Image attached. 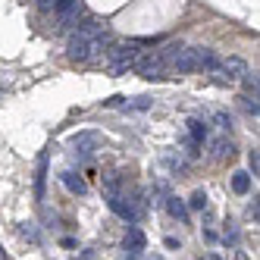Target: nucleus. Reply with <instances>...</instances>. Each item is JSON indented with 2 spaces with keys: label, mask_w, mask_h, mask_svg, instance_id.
<instances>
[{
  "label": "nucleus",
  "mask_w": 260,
  "mask_h": 260,
  "mask_svg": "<svg viewBox=\"0 0 260 260\" xmlns=\"http://www.w3.org/2000/svg\"><path fill=\"white\" fill-rule=\"evenodd\" d=\"M110 44V35H88L82 28H76L69 35V44H66V57L72 63H88L91 57H98V53Z\"/></svg>",
  "instance_id": "obj_1"
},
{
  "label": "nucleus",
  "mask_w": 260,
  "mask_h": 260,
  "mask_svg": "<svg viewBox=\"0 0 260 260\" xmlns=\"http://www.w3.org/2000/svg\"><path fill=\"white\" fill-rule=\"evenodd\" d=\"M141 57L138 53V41H125V44H113L107 50V60H110V76H122V72L132 69V63Z\"/></svg>",
  "instance_id": "obj_2"
},
{
  "label": "nucleus",
  "mask_w": 260,
  "mask_h": 260,
  "mask_svg": "<svg viewBox=\"0 0 260 260\" xmlns=\"http://www.w3.org/2000/svg\"><path fill=\"white\" fill-rule=\"evenodd\" d=\"M79 16H82V0H60V4L53 7V22H57V28L79 25Z\"/></svg>",
  "instance_id": "obj_3"
},
{
  "label": "nucleus",
  "mask_w": 260,
  "mask_h": 260,
  "mask_svg": "<svg viewBox=\"0 0 260 260\" xmlns=\"http://www.w3.org/2000/svg\"><path fill=\"white\" fill-rule=\"evenodd\" d=\"M132 69L138 72L141 79H160L163 76V69H166V60L160 57V53H144V57H138L135 63H132Z\"/></svg>",
  "instance_id": "obj_4"
},
{
  "label": "nucleus",
  "mask_w": 260,
  "mask_h": 260,
  "mask_svg": "<svg viewBox=\"0 0 260 260\" xmlns=\"http://www.w3.org/2000/svg\"><path fill=\"white\" fill-rule=\"evenodd\" d=\"M173 69H179V72H198V47H182L173 57Z\"/></svg>",
  "instance_id": "obj_5"
},
{
  "label": "nucleus",
  "mask_w": 260,
  "mask_h": 260,
  "mask_svg": "<svg viewBox=\"0 0 260 260\" xmlns=\"http://www.w3.org/2000/svg\"><path fill=\"white\" fill-rule=\"evenodd\" d=\"M122 248L128 251V260H135L141 251H144V232L138 229V226H132L125 232V241H122Z\"/></svg>",
  "instance_id": "obj_6"
},
{
  "label": "nucleus",
  "mask_w": 260,
  "mask_h": 260,
  "mask_svg": "<svg viewBox=\"0 0 260 260\" xmlns=\"http://www.w3.org/2000/svg\"><path fill=\"white\" fill-rule=\"evenodd\" d=\"M47 160H50V154H47V151H41V157H38V176H35V194H38V198H44V182H47Z\"/></svg>",
  "instance_id": "obj_7"
},
{
  "label": "nucleus",
  "mask_w": 260,
  "mask_h": 260,
  "mask_svg": "<svg viewBox=\"0 0 260 260\" xmlns=\"http://www.w3.org/2000/svg\"><path fill=\"white\" fill-rule=\"evenodd\" d=\"M219 66H222V72L229 76V82H238V79H241V76L248 72V69H245V63H241L238 57H229V60H222Z\"/></svg>",
  "instance_id": "obj_8"
},
{
  "label": "nucleus",
  "mask_w": 260,
  "mask_h": 260,
  "mask_svg": "<svg viewBox=\"0 0 260 260\" xmlns=\"http://www.w3.org/2000/svg\"><path fill=\"white\" fill-rule=\"evenodd\" d=\"M94 144H98V135H91V132H85V135H76V138H72V147H76V154H79V157H88Z\"/></svg>",
  "instance_id": "obj_9"
},
{
  "label": "nucleus",
  "mask_w": 260,
  "mask_h": 260,
  "mask_svg": "<svg viewBox=\"0 0 260 260\" xmlns=\"http://www.w3.org/2000/svg\"><path fill=\"white\" fill-rule=\"evenodd\" d=\"M60 179H63V185H66V188H69L72 194H85V191H88V185H85V179H82L79 173H72V170H69V173H63Z\"/></svg>",
  "instance_id": "obj_10"
},
{
  "label": "nucleus",
  "mask_w": 260,
  "mask_h": 260,
  "mask_svg": "<svg viewBox=\"0 0 260 260\" xmlns=\"http://www.w3.org/2000/svg\"><path fill=\"white\" fill-rule=\"evenodd\" d=\"M210 147H213V157H216V160H226V157H232V154H235V147H232V141H229V138H213V141H210Z\"/></svg>",
  "instance_id": "obj_11"
},
{
  "label": "nucleus",
  "mask_w": 260,
  "mask_h": 260,
  "mask_svg": "<svg viewBox=\"0 0 260 260\" xmlns=\"http://www.w3.org/2000/svg\"><path fill=\"white\" fill-rule=\"evenodd\" d=\"M163 204H166V210H170L179 222H188V207H185V204H182L179 198H166Z\"/></svg>",
  "instance_id": "obj_12"
},
{
  "label": "nucleus",
  "mask_w": 260,
  "mask_h": 260,
  "mask_svg": "<svg viewBox=\"0 0 260 260\" xmlns=\"http://www.w3.org/2000/svg\"><path fill=\"white\" fill-rule=\"evenodd\" d=\"M188 132H191V144H201L204 138H207V125L198 122V119H191L188 122Z\"/></svg>",
  "instance_id": "obj_13"
},
{
  "label": "nucleus",
  "mask_w": 260,
  "mask_h": 260,
  "mask_svg": "<svg viewBox=\"0 0 260 260\" xmlns=\"http://www.w3.org/2000/svg\"><path fill=\"white\" fill-rule=\"evenodd\" d=\"M232 188H235L238 194H248V188H251V176H248V173H235V176H232Z\"/></svg>",
  "instance_id": "obj_14"
},
{
  "label": "nucleus",
  "mask_w": 260,
  "mask_h": 260,
  "mask_svg": "<svg viewBox=\"0 0 260 260\" xmlns=\"http://www.w3.org/2000/svg\"><path fill=\"white\" fill-rule=\"evenodd\" d=\"M188 204H191V207H194V210H204V207H207V194H204V191H194Z\"/></svg>",
  "instance_id": "obj_15"
},
{
  "label": "nucleus",
  "mask_w": 260,
  "mask_h": 260,
  "mask_svg": "<svg viewBox=\"0 0 260 260\" xmlns=\"http://www.w3.org/2000/svg\"><path fill=\"white\" fill-rule=\"evenodd\" d=\"M241 79H245V88H248V91H254V94H257V72H245V76H241Z\"/></svg>",
  "instance_id": "obj_16"
},
{
  "label": "nucleus",
  "mask_w": 260,
  "mask_h": 260,
  "mask_svg": "<svg viewBox=\"0 0 260 260\" xmlns=\"http://www.w3.org/2000/svg\"><path fill=\"white\" fill-rule=\"evenodd\" d=\"M248 166H251V173H254V176L260 173V154H257V151H251V154H248Z\"/></svg>",
  "instance_id": "obj_17"
},
{
  "label": "nucleus",
  "mask_w": 260,
  "mask_h": 260,
  "mask_svg": "<svg viewBox=\"0 0 260 260\" xmlns=\"http://www.w3.org/2000/svg\"><path fill=\"white\" fill-rule=\"evenodd\" d=\"M241 104H245V110H248V113H254V116L260 113V107H257V98H254V101H251V98H241Z\"/></svg>",
  "instance_id": "obj_18"
},
{
  "label": "nucleus",
  "mask_w": 260,
  "mask_h": 260,
  "mask_svg": "<svg viewBox=\"0 0 260 260\" xmlns=\"http://www.w3.org/2000/svg\"><path fill=\"white\" fill-rule=\"evenodd\" d=\"M60 0H38V10L41 13H53V7H57Z\"/></svg>",
  "instance_id": "obj_19"
},
{
  "label": "nucleus",
  "mask_w": 260,
  "mask_h": 260,
  "mask_svg": "<svg viewBox=\"0 0 260 260\" xmlns=\"http://www.w3.org/2000/svg\"><path fill=\"white\" fill-rule=\"evenodd\" d=\"M213 119H216V125H219V128H232V119H229L226 113H216Z\"/></svg>",
  "instance_id": "obj_20"
},
{
  "label": "nucleus",
  "mask_w": 260,
  "mask_h": 260,
  "mask_svg": "<svg viewBox=\"0 0 260 260\" xmlns=\"http://www.w3.org/2000/svg\"><path fill=\"white\" fill-rule=\"evenodd\" d=\"M19 232H22V238H31V241H38V232H35V229L28 226V222H25V226H19Z\"/></svg>",
  "instance_id": "obj_21"
},
{
  "label": "nucleus",
  "mask_w": 260,
  "mask_h": 260,
  "mask_svg": "<svg viewBox=\"0 0 260 260\" xmlns=\"http://www.w3.org/2000/svg\"><path fill=\"white\" fill-rule=\"evenodd\" d=\"M204 260H222L219 254H207V257H204Z\"/></svg>",
  "instance_id": "obj_22"
},
{
  "label": "nucleus",
  "mask_w": 260,
  "mask_h": 260,
  "mask_svg": "<svg viewBox=\"0 0 260 260\" xmlns=\"http://www.w3.org/2000/svg\"><path fill=\"white\" fill-rule=\"evenodd\" d=\"M144 260H163V257H157V254H154V257H144Z\"/></svg>",
  "instance_id": "obj_23"
},
{
  "label": "nucleus",
  "mask_w": 260,
  "mask_h": 260,
  "mask_svg": "<svg viewBox=\"0 0 260 260\" xmlns=\"http://www.w3.org/2000/svg\"><path fill=\"white\" fill-rule=\"evenodd\" d=\"M238 260H248V257H245V254H238Z\"/></svg>",
  "instance_id": "obj_24"
},
{
  "label": "nucleus",
  "mask_w": 260,
  "mask_h": 260,
  "mask_svg": "<svg viewBox=\"0 0 260 260\" xmlns=\"http://www.w3.org/2000/svg\"><path fill=\"white\" fill-rule=\"evenodd\" d=\"M0 260H4V251H0Z\"/></svg>",
  "instance_id": "obj_25"
}]
</instances>
